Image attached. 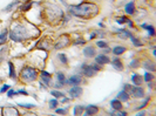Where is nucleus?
Returning a JSON list of instances; mask_svg holds the SVG:
<instances>
[{
	"instance_id": "nucleus-1",
	"label": "nucleus",
	"mask_w": 156,
	"mask_h": 116,
	"mask_svg": "<svg viewBox=\"0 0 156 116\" xmlns=\"http://www.w3.org/2000/svg\"><path fill=\"white\" fill-rule=\"evenodd\" d=\"M99 7L95 4H80V5H73L69 7V13L72 16H75L82 19H90L98 14Z\"/></svg>"
},
{
	"instance_id": "nucleus-2",
	"label": "nucleus",
	"mask_w": 156,
	"mask_h": 116,
	"mask_svg": "<svg viewBox=\"0 0 156 116\" xmlns=\"http://www.w3.org/2000/svg\"><path fill=\"white\" fill-rule=\"evenodd\" d=\"M8 35H9V39L14 42H21L31 38L30 31L23 25H16L12 28V31H9Z\"/></svg>"
},
{
	"instance_id": "nucleus-3",
	"label": "nucleus",
	"mask_w": 156,
	"mask_h": 116,
	"mask_svg": "<svg viewBox=\"0 0 156 116\" xmlns=\"http://www.w3.org/2000/svg\"><path fill=\"white\" fill-rule=\"evenodd\" d=\"M20 77L23 82H33L38 79V72L32 67H25L20 72Z\"/></svg>"
},
{
	"instance_id": "nucleus-4",
	"label": "nucleus",
	"mask_w": 156,
	"mask_h": 116,
	"mask_svg": "<svg viewBox=\"0 0 156 116\" xmlns=\"http://www.w3.org/2000/svg\"><path fill=\"white\" fill-rule=\"evenodd\" d=\"M69 44H70L69 38H68L67 35H63V37H61V38L56 41V44L54 45V48L56 49V51H59V49H61V48L67 47Z\"/></svg>"
},
{
	"instance_id": "nucleus-5",
	"label": "nucleus",
	"mask_w": 156,
	"mask_h": 116,
	"mask_svg": "<svg viewBox=\"0 0 156 116\" xmlns=\"http://www.w3.org/2000/svg\"><path fill=\"white\" fill-rule=\"evenodd\" d=\"M129 95L133 96V97H136V99H141V97L144 96V89H143L141 86L132 87V90H130Z\"/></svg>"
},
{
	"instance_id": "nucleus-6",
	"label": "nucleus",
	"mask_w": 156,
	"mask_h": 116,
	"mask_svg": "<svg viewBox=\"0 0 156 116\" xmlns=\"http://www.w3.org/2000/svg\"><path fill=\"white\" fill-rule=\"evenodd\" d=\"M2 116H20V113L16 107L8 106L2 108Z\"/></svg>"
},
{
	"instance_id": "nucleus-7",
	"label": "nucleus",
	"mask_w": 156,
	"mask_h": 116,
	"mask_svg": "<svg viewBox=\"0 0 156 116\" xmlns=\"http://www.w3.org/2000/svg\"><path fill=\"white\" fill-rule=\"evenodd\" d=\"M81 72H82V74L87 77H92L96 74V72L93 69V67H92L90 65H86V63H83V65L81 66Z\"/></svg>"
},
{
	"instance_id": "nucleus-8",
	"label": "nucleus",
	"mask_w": 156,
	"mask_h": 116,
	"mask_svg": "<svg viewBox=\"0 0 156 116\" xmlns=\"http://www.w3.org/2000/svg\"><path fill=\"white\" fill-rule=\"evenodd\" d=\"M95 62L98 63V65H107V63H109L110 62V59L109 56H107V55L105 54H100V55H95Z\"/></svg>"
},
{
	"instance_id": "nucleus-9",
	"label": "nucleus",
	"mask_w": 156,
	"mask_h": 116,
	"mask_svg": "<svg viewBox=\"0 0 156 116\" xmlns=\"http://www.w3.org/2000/svg\"><path fill=\"white\" fill-rule=\"evenodd\" d=\"M85 111H86V114H85L83 116L96 115V114L99 113V107H96V106H94V104H90V106L85 107Z\"/></svg>"
},
{
	"instance_id": "nucleus-10",
	"label": "nucleus",
	"mask_w": 156,
	"mask_h": 116,
	"mask_svg": "<svg viewBox=\"0 0 156 116\" xmlns=\"http://www.w3.org/2000/svg\"><path fill=\"white\" fill-rule=\"evenodd\" d=\"M66 83L72 85V86H79L82 83V77L80 76V75H73V76H70L69 79L66 81Z\"/></svg>"
},
{
	"instance_id": "nucleus-11",
	"label": "nucleus",
	"mask_w": 156,
	"mask_h": 116,
	"mask_svg": "<svg viewBox=\"0 0 156 116\" xmlns=\"http://www.w3.org/2000/svg\"><path fill=\"white\" fill-rule=\"evenodd\" d=\"M82 94V88L79 86H73L69 89V95L72 97H79Z\"/></svg>"
},
{
	"instance_id": "nucleus-12",
	"label": "nucleus",
	"mask_w": 156,
	"mask_h": 116,
	"mask_svg": "<svg viewBox=\"0 0 156 116\" xmlns=\"http://www.w3.org/2000/svg\"><path fill=\"white\" fill-rule=\"evenodd\" d=\"M40 77H41V82H42L44 85H49V83H51V81H52V75H51L49 73L45 72V70H42V72H41Z\"/></svg>"
},
{
	"instance_id": "nucleus-13",
	"label": "nucleus",
	"mask_w": 156,
	"mask_h": 116,
	"mask_svg": "<svg viewBox=\"0 0 156 116\" xmlns=\"http://www.w3.org/2000/svg\"><path fill=\"white\" fill-rule=\"evenodd\" d=\"M56 81H58L56 88H60V87H62L66 83V77H65V74L62 72H58L56 73Z\"/></svg>"
},
{
	"instance_id": "nucleus-14",
	"label": "nucleus",
	"mask_w": 156,
	"mask_h": 116,
	"mask_svg": "<svg viewBox=\"0 0 156 116\" xmlns=\"http://www.w3.org/2000/svg\"><path fill=\"white\" fill-rule=\"evenodd\" d=\"M83 55L86 58H93L96 55V49L94 48L93 46H87L85 49H83Z\"/></svg>"
},
{
	"instance_id": "nucleus-15",
	"label": "nucleus",
	"mask_w": 156,
	"mask_h": 116,
	"mask_svg": "<svg viewBox=\"0 0 156 116\" xmlns=\"http://www.w3.org/2000/svg\"><path fill=\"white\" fill-rule=\"evenodd\" d=\"M143 67L147 69V72H154L156 69V66L155 63L153 61H150V60H146V61L143 62Z\"/></svg>"
},
{
	"instance_id": "nucleus-16",
	"label": "nucleus",
	"mask_w": 156,
	"mask_h": 116,
	"mask_svg": "<svg viewBox=\"0 0 156 116\" xmlns=\"http://www.w3.org/2000/svg\"><path fill=\"white\" fill-rule=\"evenodd\" d=\"M125 11L127 14H134V12H135V4H134L133 1H130V2H128L126 5Z\"/></svg>"
},
{
	"instance_id": "nucleus-17",
	"label": "nucleus",
	"mask_w": 156,
	"mask_h": 116,
	"mask_svg": "<svg viewBox=\"0 0 156 116\" xmlns=\"http://www.w3.org/2000/svg\"><path fill=\"white\" fill-rule=\"evenodd\" d=\"M112 65L114 66V68L117 70H123V63L121 62V60L119 58H115L113 61H112Z\"/></svg>"
},
{
	"instance_id": "nucleus-18",
	"label": "nucleus",
	"mask_w": 156,
	"mask_h": 116,
	"mask_svg": "<svg viewBox=\"0 0 156 116\" xmlns=\"http://www.w3.org/2000/svg\"><path fill=\"white\" fill-rule=\"evenodd\" d=\"M117 100L120 102H126V101L129 100V94L126 93L125 90H121L120 93L117 94Z\"/></svg>"
},
{
	"instance_id": "nucleus-19",
	"label": "nucleus",
	"mask_w": 156,
	"mask_h": 116,
	"mask_svg": "<svg viewBox=\"0 0 156 116\" xmlns=\"http://www.w3.org/2000/svg\"><path fill=\"white\" fill-rule=\"evenodd\" d=\"M117 35H119V38L121 39H128L132 37V33L129 31H127V30H119Z\"/></svg>"
},
{
	"instance_id": "nucleus-20",
	"label": "nucleus",
	"mask_w": 156,
	"mask_h": 116,
	"mask_svg": "<svg viewBox=\"0 0 156 116\" xmlns=\"http://www.w3.org/2000/svg\"><path fill=\"white\" fill-rule=\"evenodd\" d=\"M83 111H85V107H83V106H80V104L75 106L74 109H73V114H74V116H81Z\"/></svg>"
},
{
	"instance_id": "nucleus-21",
	"label": "nucleus",
	"mask_w": 156,
	"mask_h": 116,
	"mask_svg": "<svg viewBox=\"0 0 156 116\" xmlns=\"http://www.w3.org/2000/svg\"><path fill=\"white\" fill-rule=\"evenodd\" d=\"M126 49H127V48H126L125 46H116L113 48L112 52H113V54L114 55H121L122 53H125Z\"/></svg>"
},
{
	"instance_id": "nucleus-22",
	"label": "nucleus",
	"mask_w": 156,
	"mask_h": 116,
	"mask_svg": "<svg viewBox=\"0 0 156 116\" xmlns=\"http://www.w3.org/2000/svg\"><path fill=\"white\" fill-rule=\"evenodd\" d=\"M110 106H112V108L114 109V110H121V109H122V103L117 100V99L112 101V102H110Z\"/></svg>"
},
{
	"instance_id": "nucleus-23",
	"label": "nucleus",
	"mask_w": 156,
	"mask_h": 116,
	"mask_svg": "<svg viewBox=\"0 0 156 116\" xmlns=\"http://www.w3.org/2000/svg\"><path fill=\"white\" fill-rule=\"evenodd\" d=\"M132 81H133V83L135 86H141L142 85V82H143V80L141 79V76L139 74H133V76H132Z\"/></svg>"
},
{
	"instance_id": "nucleus-24",
	"label": "nucleus",
	"mask_w": 156,
	"mask_h": 116,
	"mask_svg": "<svg viewBox=\"0 0 156 116\" xmlns=\"http://www.w3.org/2000/svg\"><path fill=\"white\" fill-rule=\"evenodd\" d=\"M8 67H9V77L11 79H16V68H14V65L12 62H8Z\"/></svg>"
},
{
	"instance_id": "nucleus-25",
	"label": "nucleus",
	"mask_w": 156,
	"mask_h": 116,
	"mask_svg": "<svg viewBox=\"0 0 156 116\" xmlns=\"http://www.w3.org/2000/svg\"><path fill=\"white\" fill-rule=\"evenodd\" d=\"M142 28L147 30V31H148V33H149V35H151V37H154V35H155V28H154L153 26L147 25V23H143V25H142Z\"/></svg>"
},
{
	"instance_id": "nucleus-26",
	"label": "nucleus",
	"mask_w": 156,
	"mask_h": 116,
	"mask_svg": "<svg viewBox=\"0 0 156 116\" xmlns=\"http://www.w3.org/2000/svg\"><path fill=\"white\" fill-rule=\"evenodd\" d=\"M7 37H8V31H7V30H5L2 33H0V45L6 44V41H7Z\"/></svg>"
},
{
	"instance_id": "nucleus-27",
	"label": "nucleus",
	"mask_w": 156,
	"mask_h": 116,
	"mask_svg": "<svg viewBox=\"0 0 156 116\" xmlns=\"http://www.w3.org/2000/svg\"><path fill=\"white\" fill-rule=\"evenodd\" d=\"M144 79H143V80H144V81H146V82H151V81H153V80H154V75H153V74H151V73H149V72H146V74H144Z\"/></svg>"
},
{
	"instance_id": "nucleus-28",
	"label": "nucleus",
	"mask_w": 156,
	"mask_h": 116,
	"mask_svg": "<svg viewBox=\"0 0 156 116\" xmlns=\"http://www.w3.org/2000/svg\"><path fill=\"white\" fill-rule=\"evenodd\" d=\"M112 116H128L126 111H122V110H113L112 111Z\"/></svg>"
},
{
	"instance_id": "nucleus-29",
	"label": "nucleus",
	"mask_w": 156,
	"mask_h": 116,
	"mask_svg": "<svg viewBox=\"0 0 156 116\" xmlns=\"http://www.w3.org/2000/svg\"><path fill=\"white\" fill-rule=\"evenodd\" d=\"M16 5H18V1H12V2H11L8 6H6V7H5V12H11L13 8L16 7Z\"/></svg>"
},
{
	"instance_id": "nucleus-30",
	"label": "nucleus",
	"mask_w": 156,
	"mask_h": 116,
	"mask_svg": "<svg viewBox=\"0 0 156 116\" xmlns=\"http://www.w3.org/2000/svg\"><path fill=\"white\" fill-rule=\"evenodd\" d=\"M128 21H129V19H128L127 16H119V18H116V23H120V25L128 23Z\"/></svg>"
},
{
	"instance_id": "nucleus-31",
	"label": "nucleus",
	"mask_w": 156,
	"mask_h": 116,
	"mask_svg": "<svg viewBox=\"0 0 156 116\" xmlns=\"http://www.w3.org/2000/svg\"><path fill=\"white\" fill-rule=\"evenodd\" d=\"M129 66H130V68H137L139 66H140V62H139V60L137 59H133L132 61H130V63H129Z\"/></svg>"
},
{
	"instance_id": "nucleus-32",
	"label": "nucleus",
	"mask_w": 156,
	"mask_h": 116,
	"mask_svg": "<svg viewBox=\"0 0 156 116\" xmlns=\"http://www.w3.org/2000/svg\"><path fill=\"white\" fill-rule=\"evenodd\" d=\"M52 95L54 96L55 99H62L65 96V94L61 93V92H58V90H52Z\"/></svg>"
},
{
	"instance_id": "nucleus-33",
	"label": "nucleus",
	"mask_w": 156,
	"mask_h": 116,
	"mask_svg": "<svg viewBox=\"0 0 156 116\" xmlns=\"http://www.w3.org/2000/svg\"><path fill=\"white\" fill-rule=\"evenodd\" d=\"M18 106H20V107L26 108V109H32L35 107V104H33V103H19Z\"/></svg>"
},
{
	"instance_id": "nucleus-34",
	"label": "nucleus",
	"mask_w": 156,
	"mask_h": 116,
	"mask_svg": "<svg viewBox=\"0 0 156 116\" xmlns=\"http://www.w3.org/2000/svg\"><path fill=\"white\" fill-rule=\"evenodd\" d=\"M130 39H132V42L134 44V46H136V47H141V46H142V42H141L139 39L134 38L133 35L130 37Z\"/></svg>"
},
{
	"instance_id": "nucleus-35",
	"label": "nucleus",
	"mask_w": 156,
	"mask_h": 116,
	"mask_svg": "<svg viewBox=\"0 0 156 116\" xmlns=\"http://www.w3.org/2000/svg\"><path fill=\"white\" fill-rule=\"evenodd\" d=\"M59 104V102H58V100L56 99H53V100H51L49 101V107L52 109H55L56 108V106Z\"/></svg>"
},
{
	"instance_id": "nucleus-36",
	"label": "nucleus",
	"mask_w": 156,
	"mask_h": 116,
	"mask_svg": "<svg viewBox=\"0 0 156 116\" xmlns=\"http://www.w3.org/2000/svg\"><path fill=\"white\" fill-rule=\"evenodd\" d=\"M59 60H60V62H62L63 65H66L67 62H68V60H67V56L65 54H59Z\"/></svg>"
},
{
	"instance_id": "nucleus-37",
	"label": "nucleus",
	"mask_w": 156,
	"mask_h": 116,
	"mask_svg": "<svg viewBox=\"0 0 156 116\" xmlns=\"http://www.w3.org/2000/svg\"><path fill=\"white\" fill-rule=\"evenodd\" d=\"M96 45H98V47H100V48H107V47H108L107 42H105V41H102V40H99V41L96 42Z\"/></svg>"
},
{
	"instance_id": "nucleus-38",
	"label": "nucleus",
	"mask_w": 156,
	"mask_h": 116,
	"mask_svg": "<svg viewBox=\"0 0 156 116\" xmlns=\"http://www.w3.org/2000/svg\"><path fill=\"white\" fill-rule=\"evenodd\" d=\"M32 7V2H26L25 5H23V7H21V11H23V12H27L30 8Z\"/></svg>"
},
{
	"instance_id": "nucleus-39",
	"label": "nucleus",
	"mask_w": 156,
	"mask_h": 116,
	"mask_svg": "<svg viewBox=\"0 0 156 116\" xmlns=\"http://www.w3.org/2000/svg\"><path fill=\"white\" fill-rule=\"evenodd\" d=\"M148 102H149V97H148V99H146V100L143 101V102H142V104H141V106H139V107H137V108H135V110H140V109L144 108V107H146V106H147V103H148Z\"/></svg>"
},
{
	"instance_id": "nucleus-40",
	"label": "nucleus",
	"mask_w": 156,
	"mask_h": 116,
	"mask_svg": "<svg viewBox=\"0 0 156 116\" xmlns=\"http://www.w3.org/2000/svg\"><path fill=\"white\" fill-rule=\"evenodd\" d=\"M11 89V86L9 85H4L2 86V88L0 89V93H6V92H8Z\"/></svg>"
},
{
	"instance_id": "nucleus-41",
	"label": "nucleus",
	"mask_w": 156,
	"mask_h": 116,
	"mask_svg": "<svg viewBox=\"0 0 156 116\" xmlns=\"http://www.w3.org/2000/svg\"><path fill=\"white\" fill-rule=\"evenodd\" d=\"M16 94H18V92L13 90V89H9V90H8V93H7V96L8 97H13V96L16 95Z\"/></svg>"
},
{
	"instance_id": "nucleus-42",
	"label": "nucleus",
	"mask_w": 156,
	"mask_h": 116,
	"mask_svg": "<svg viewBox=\"0 0 156 116\" xmlns=\"http://www.w3.org/2000/svg\"><path fill=\"white\" fill-rule=\"evenodd\" d=\"M56 113H58V114L66 115V114H67V110H66V109H56Z\"/></svg>"
},
{
	"instance_id": "nucleus-43",
	"label": "nucleus",
	"mask_w": 156,
	"mask_h": 116,
	"mask_svg": "<svg viewBox=\"0 0 156 116\" xmlns=\"http://www.w3.org/2000/svg\"><path fill=\"white\" fill-rule=\"evenodd\" d=\"M74 44H75V45H80V44H81V45H83V44H85V40H82V39H79V41H75Z\"/></svg>"
},
{
	"instance_id": "nucleus-44",
	"label": "nucleus",
	"mask_w": 156,
	"mask_h": 116,
	"mask_svg": "<svg viewBox=\"0 0 156 116\" xmlns=\"http://www.w3.org/2000/svg\"><path fill=\"white\" fill-rule=\"evenodd\" d=\"M18 94H23V95H28V93H27L26 90H23V89H21V90H19V92H18Z\"/></svg>"
},
{
	"instance_id": "nucleus-45",
	"label": "nucleus",
	"mask_w": 156,
	"mask_h": 116,
	"mask_svg": "<svg viewBox=\"0 0 156 116\" xmlns=\"http://www.w3.org/2000/svg\"><path fill=\"white\" fill-rule=\"evenodd\" d=\"M23 116H38L37 114H33V113H27V114H25Z\"/></svg>"
},
{
	"instance_id": "nucleus-46",
	"label": "nucleus",
	"mask_w": 156,
	"mask_h": 116,
	"mask_svg": "<svg viewBox=\"0 0 156 116\" xmlns=\"http://www.w3.org/2000/svg\"><path fill=\"white\" fill-rule=\"evenodd\" d=\"M136 116H146V111H141V113H139Z\"/></svg>"
}]
</instances>
